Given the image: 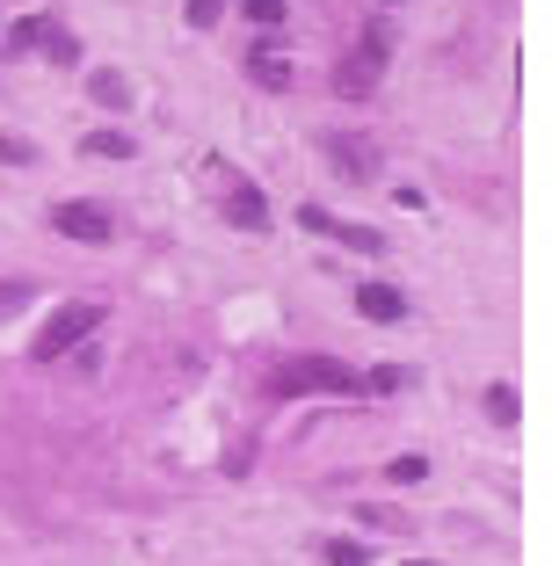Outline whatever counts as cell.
<instances>
[{"label": "cell", "mask_w": 552, "mask_h": 566, "mask_svg": "<svg viewBox=\"0 0 552 566\" xmlns=\"http://www.w3.org/2000/svg\"><path fill=\"white\" fill-rule=\"evenodd\" d=\"M356 313H364V319H378V327H393V319L407 313V298L393 291V283H356Z\"/></svg>", "instance_id": "cell-8"}, {"label": "cell", "mask_w": 552, "mask_h": 566, "mask_svg": "<svg viewBox=\"0 0 552 566\" xmlns=\"http://www.w3.org/2000/svg\"><path fill=\"white\" fill-rule=\"evenodd\" d=\"M487 415H494V421H517V415H523L517 385H487Z\"/></svg>", "instance_id": "cell-13"}, {"label": "cell", "mask_w": 552, "mask_h": 566, "mask_svg": "<svg viewBox=\"0 0 552 566\" xmlns=\"http://www.w3.org/2000/svg\"><path fill=\"white\" fill-rule=\"evenodd\" d=\"M218 15H226V0H189V8H183V22H189V30H211Z\"/></svg>", "instance_id": "cell-17"}, {"label": "cell", "mask_w": 552, "mask_h": 566, "mask_svg": "<svg viewBox=\"0 0 552 566\" xmlns=\"http://www.w3.org/2000/svg\"><path fill=\"white\" fill-rule=\"evenodd\" d=\"M51 233L81 240V248H102V240L117 233V218L102 211V203H87V197H66V203H59V211H51Z\"/></svg>", "instance_id": "cell-4"}, {"label": "cell", "mask_w": 552, "mask_h": 566, "mask_svg": "<svg viewBox=\"0 0 552 566\" xmlns=\"http://www.w3.org/2000/svg\"><path fill=\"white\" fill-rule=\"evenodd\" d=\"M102 327V305L95 298H73V305H59V313L44 319V334L30 342V364H59V356H73L87 342V334Z\"/></svg>", "instance_id": "cell-3"}, {"label": "cell", "mask_w": 552, "mask_h": 566, "mask_svg": "<svg viewBox=\"0 0 552 566\" xmlns=\"http://www.w3.org/2000/svg\"><path fill=\"white\" fill-rule=\"evenodd\" d=\"M385 59H393V30H385V22H371V30L350 44V59L335 66V95H342V102H364V95H378V81H385Z\"/></svg>", "instance_id": "cell-2"}, {"label": "cell", "mask_w": 552, "mask_h": 566, "mask_svg": "<svg viewBox=\"0 0 552 566\" xmlns=\"http://www.w3.org/2000/svg\"><path fill=\"white\" fill-rule=\"evenodd\" d=\"M87 95H95L102 109H132V81H124L117 66H95V73H87Z\"/></svg>", "instance_id": "cell-9"}, {"label": "cell", "mask_w": 552, "mask_h": 566, "mask_svg": "<svg viewBox=\"0 0 552 566\" xmlns=\"http://www.w3.org/2000/svg\"><path fill=\"white\" fill-rule=\"evenodd\" d=\"M327 167H335L342 182H371V175H378V146L356 138V132H335L327 138Z\"/></svg>", "instance_id": "cell-6"}, {"label": "cell", "mask_w": 552, "mask_h": 566, "mask_svg": "<svg viewBox=\"0 0 552 566\" xmlns=\"http://www.w3.org/2000/svg\"><path fill=\"white\" fill-rule=\"evenodd\" d=\"M81 153H87V160H132V138H124V132H95Z\"/></svg>", "instance_id": "cell-11"}, {"label": "cell", "mask_w": 552, "mask_h": 566, "mask_svg": "<svg viewBox=\"0 0 552 566\" xmlns=\"http://www.w3.org/2000/svg\"><path fill=\"white\" fill-rule=\"evenodd\" d=\"M218 182H226V218H233L240 233H262V226H269V203H262V189H254V182H233L226 167H218Z\"/></svg>", "instance_id": "cell-7"}, {"label": "cell", "mask_w": 552, "mask_h": 566, "mask_svg": "<svg viewBox=\"0 0 552 566\" xmlns=\"http://www.w3.org/2000/svg\"><path fill=\"white\" fill-rule=\"evenodd\" d=\"M248 22H262V30H269V22H284V0H248Z\"/></svg>", "instance_id": "cell-20"}, {"label": "cell", "mask_w": 552, "mask_h": 566, "mask_svg": "<svg viewBox=\"0 0 552 566\" xmlns=\"http://www.w3.org/2000/svg\"><path fill=\"white\" fill-rule=\"evenodd\" d=\"M30 298H37L30 283H0V319H8V313H22V305H30Z\"/></svg>", "instance_id": "cell-19"}, {"label": "cell", "mask_w": 552, "mask_h": 566, "mask_svg": "<svg viewBox=\"0 0 552 566\" xmlns=\"http://www.w3.org/2000/svg\"><path fill=\"white\" fill-rule=\"evenodd\" d=\"M291 218H299L305 233H320V240H342V248H356V254H378V248H385V240L371 233V226H342V218H327L320 203H299Z\"/></svg>", "instance_id": "cell-5"}, {"label": "cell", "mask_w": 552, "mask_h": 566, "mask_svg": "<svg viewBox=\"0 0 552 566\" xmlns=\"http://www.w3.org/2000/svg\"><path fill=\"white\" fill-rule=\"evenodd\" d=\"M44 44V15H22L15 30H8V51H37Z\"/></svg>", "instance_id": "cell-14"}, {"label": "cell", "mask_w": 552, "mask_h": 566, "mask_svg": "<svg viewBox=\"0 0 552 566\" xmlns=\"http://www.w3.org/2000/svg\"><path fill=\"white\" fill-rule=\"evenodd\" d=\"M0 160H8V167H30L37 146H30V138H15V132H0Z\"/></svg>", "instance_id": "cell-18"}, {"label": "cell", "mask_w": 552, "mask_h": 566, "mask_svg": "<svg viewBox=\"0 0 552 566\" xmlns=\"http://www.w3.org/2000/svg\"><path fill=\"white\" fill-rule=\"evenodd\" d=\"M44 51H51V66H81V36L59 30V22H44Z\"/></svg>", "instance_id": "cell-10"}, {"label": "cell", "mask_w": 552, "mask_h": 566, "mask_svg": "<svg viewBox=\"0 0 552 566\" xmlns=\"http://www.w3.org/2000/svg\"><path fill=\"white\" fill-rule=\"evenodd\" d=\"M393 8H400V0H393Z\"/></svg>", "instance_id": "cell-21"}, {"label": "cell", "mask_w": 552, "mask_h": 566, "mask_svg": "<svg viewBox=\"0 0 552 566\" xmlns=\"http://www.w3.org/2000/svg\"><path fill=\"white\" fill-rule=\"evenodd\" d=\"M248 73H254L262 87H291V66H284V59H269V51H254V59H248Z\"/></svg>", "instance_id": "cell-12"}, {"label": "cell", "mask_w": 552, "mask_h": 566, "mask_svg": "<svg viewBox=\"0 0 552 566\" xmlns=\"http://www.w3.org/2000/svg\"><path fill=\"white\" fill-rule=\"evenodd\" d=\"M269 392L277 400H305V392H364V378H356L350 364H335V356H299V364H277L269 370Z\"/></svg>", "instance_id": "cell-1"}, {"label": "cell", "mask_w": 552, "mask_h": 566, "mask_svg": "<svg viewBox=\"0 0 552 566\" xmlns=\"http://www.w3.org/2000/svg\"><path fill=\"white\" fill-rule=\"evenodd\" d=\"M364 385H371V392H400V385H415V370H400V364H378Z\"/></svg>", "instance_id": "cell-15"}, {"label": "cell", "mask_w": 552, "mask_h": 566, "mask_svg": "<svg viewBox=\"0 0 552 566\" xmlns=\"http://www.w3.org/2000/svg\"><path fill=\"white\" fill-rule=\"evenodd\" d=\"M327 566H371V552L356 545V537H335V545H327Z\"/></svg>", "instance_id": "cell-16"}]
</instances>
